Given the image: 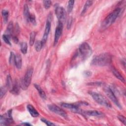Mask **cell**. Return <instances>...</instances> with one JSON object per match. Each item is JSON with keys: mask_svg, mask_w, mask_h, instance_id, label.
I'll list each match as a JSON object with an SVG mask.
<instances>
[{"mask_svg": "<svg viewBox=\"0 0 126 126\" xmlns=\"http://www.w3.org/2000/svg\"><path fill=\"white\" fill-rule=\"evenodd\" d=\"M111 62L112 56L109 53H104L94 57L91 62V64L103 66L110 64Z\"/></svg>", "mask_w": 126, "mask_h": 126, "instance_id": "6da1fadb", "label": "cell"}, {"mask_svg": "<svg viewBox=\"0 0 126 126\" xmlns=\"http://www.w3.org/2000/svg\"><path fill=\"white\" fill-rule=\"evenodd\" d=\"M92 53V49L89 44L84 42L80 45L78 51L75 55V58L79 57L82 61H85L91 56Z\"/></svg>", "mask_w": 126, "mask_h": 126, "instance_id": "7a4b0ae2", "label": "cell"}, {"mask_svg": "<svg viewBox=\"0 0 126 126\" xmlns=\"http://www.w3.org/2000/svg\"><path fill=\"white\" fill-rule=\"evenodd\" d=\"M120 12L121 9L120 8H117L111 13H110L101 23L100 29L102 30H103L108 28L110 26H111L118 17Z\"/></svg>", "mask_w": 126, "mask_h": 126, "instance_id": "3957f363", "label": "cell"}, {"mask_svg": "<svg viewBox=\"0 0 126 126\" xmlns=\"http://www.w3.org/2000/svg\"><path fill=\"white\" fill-rule=\"evenodd\" d=\"M90 95L92 96L93 99L98 104L107 107H111V105L109 101L101 94L96 92H90Z\"/></svg>", "mask_w": 126, "mask_h": 126, "instance_id": "277c9868", "label": "cell"}, {"mask_svg": "<svg viewBox=\"0 0 126 126\" xmlns=\"http://www.w3.org/2000/svg\"><path fill=\"white\" fill-rule=\"evenodd\" d=\"M32 73L33 69L32 68H30L27 70L24 79L22 80L20 83L21 87L23 89L26 90L30 85L32 80Z\"/></svg>", "mask_w": 126, "mask_h": 126, "instance_id": "5b68a950", "label": "cell"}, {"mask_svg": "<svg viewBox=\"0 0 126 126\" xmlns=\"http://www.w3.org/2000/svg\"><path fill=\"white\" fill-rule=\"evenodd\" d=\"M55 13L59 22L63 25L65 22L66 16V12L64 8L62 6L57 7L55 9Z\"/></svg>", "mask_w": 126, "mask_h": 126, "instance_id": "8992f818", "label": "cell"}, {"mask_svg": "<svg viewBox=\"0 0 126 126\" xmlns=\"http://www.w3.org/2000/svg\"><path fill=\"white\" fill-rule=\"evenodd\" d=\"M12 110H9L6 115H1L0 119V125L1 126H6L11 124L13 121L12 117Z\"/></svg>", "mask_w": 126, "mask_h": 126, "instance_id": "52a82bcc", "label": "cell"}, {"mask_svg": "<svg viewBox=\"0 0 126 126\" xmlns=\"http://www.w3.org/2000/svg\"><path fill=\"white\" fill-rule=\"evenodd\" d=\"M48 107L51 111L60 116H61L62 117H64L65 118H67V115L66 113L64 111H63L62 109L59 107L57 105H55L54 104H50L48 106Z\"/></svg>", "mask_w": 126, "mask_h": 126, "instance_id": "ba28073f", "label": "cell"}, {"mask_svg": "<svg viewBox=\"0 0 126 126\" xmlns=\"http://www.w3.org/2000/svg\"><path fill=\"white\" fill-rule=\"evenodd\" d=\"M62 106L64 108H67L70 110L73 113H78V114H82L83 113L82 110L77 106L74 104L72 103H62L61 104Z\"/></svg>", "mask_w": 126, "mask_h": 126, "instance_id": "9c48e42d", "label": "cell"}, {"mask_svg": "<svg viewBox=\"0 0 126 126\" xmlns=\"http://www.w3.org/2000/svg\"><path fill=\"white\" fill-rule=\"evenodd\" d=\"M105 92L107 96L119 107L121 108V105L119 103L118 100H117L115 95L114 94L113 91L111 88L109 87H107L105 89Z\"/></svg>", "mask_w": 126, "mask_h": 126, "instance_id": "30bf717a", "label": "cell"}, {"mask_svg": "<svg viewBox=\"0 0 126 126\" xmlns=\"http://www.w3.org/2000/svg\"><path fill=\"white\" fill-rule=\"evenodd\" d=\"M63 27V25L62 23L59 22L58 25L57 26L55 30L54 40V45H56L59 41V39L62 33Z\"/></svg>", "mask_w": 126, "mask_h": 126, "instance_id": "8fae6325", "label": "cell"}, {"mask_svg": "<svg viewBox=\"0 0 126 126\" xmlns=\"http://www.w3.org/2000/svg\"><path fill=\"white\" fill-rule=\"evenodd\" d=\"M50 28H51V22L50 19H48L46 22V26H45V31H44V34L43 35L42 40H41V42L42 43L43 45H44L45 44V43H46L47 38H48V34L49 33L50 31Z\"/></svg>", "mask_w": 126, "mask_h": 126, "instance_id": "7c38bea8", "label": "cell"}, {"mask_svg": "<svg viewBox=\"0 0 126 126\" xmlns=\"http://www.w3.org/2000/svg\"><path fill=\"white\" fill-rule=\"evenodd\" d=\"M82 114L85 115L87 116H96V117H100L102 116L103 114L99 111L96 110H89L86 111H83Z\"/></svg>", "mask_w": 126, "mask_h": 126, "instance_id": "4fadbf2b", "label": "cell"}, {"mask_svg": "<svg viewBox=\"0 0 126 126\" xmlns=\"http://www.w3.org/2000/svg\"><path fill=\"white\" fill-rule=\"evenodd\" d=\"M27 109L29 113H30L31 115L33 117H37L39 116V113L38 112L36 111V110L34 108V107L31 105L29 104L27 106Z\"/></svg>", "mask_w": 126, "mask_h": 126, "instance_id": "5bb4252c", "label": "cell"}, {"mask_svg": "<svg viewBox=\"0 0 126 126\" xmlns=\"http://www.w3.org/2000/svg\"><path fill=\"white\" fill-rule=\"evenodd\" d=\"M14 63L18 69H20L21 68L22 65V57L20 54H17L15 55Z\"/></svg>", "mask_w": 126, "mask_h": 126, "instance_id": "9a60e30c", "label": "cell"}, {"mask_svg": "<svg viewBox=\"0 0 126 126\" xmlns=\"http://www.w3.org/2000/svg\"><path fill=\"white\" fill-rule=\"evenodd\" d=\"M23 15L25 19L27 22H30V18L31 16V14L30 12L29 8L28 5L27 4H25L24 6V10H23Z\"/></svg>", "mask_w": 126, "mask_h": 126, "instance_id": "2e32d148", "label": "cell"}, {"mask_svg": "<svg viewBox=\"0 0 126 126\" xmlns=\"http://www.w3.org/2000/svg\"><path fill=\"white\" fill-rule=\"evenodd\" d=\"M34 87L36 88V89L37 90V92L40 96V97L43 99H46V95L44 92V91L42 89V88L38 85L37 84H34Z\"/></svg>", "mask_w": 126, "mask_h": 126, "instance_id": "e0dca14e", "label": "cell"}, {"mask_svg": "<svg viewBox=\"0 0 126 126\" xmlns=\"http://www.w3.org/2000/svg\"><path fill=\"white\" fill-rule=\"evenodd\" d=\"M112 72L113 74L116 76V77L117 78H118L119 80H120L121 81L123 82V83L125 82V79L124 78V77L122 76V75L120 74V73L115 68H113L112 69Z\"/></svg>", "mask_w": 126, "mask_h": 126, "instance_id": "ac0fdd59", "label": "cell"}, {"mask_svg": "<svg viewBox=\"0 0 126 126\" xmlns=\"http://www.w3.org/2000/svg\"><path fill=\"white\" fill-rule=\"evenodd\" d=\"M92 4H93V1H92V0H87L85 3V5H84V7L83 8V10L81 12V15H83L85 13V12L87 11V10L88 9L89 7L92 5Z\"/></svg>", "mask_w": 126, "mask_h": 126, "instance_id": "d6986e66", "label": "cell"}, {"mask_svg": "<svg viewBox=\"0 0 126 126\" xmlns=\"http://www.w3.org/2000/svg\"><path fill=\"white\" fill-rule=\"evenodd\" d=\"M10 93L14 94H18L19 93V87L18 84V83L16 82L13 85L12 88L10 90Z\"/></svg>", "mask_w": 126, "mask_h": 126, "instance_id": "ffe728a7", "label": "cell"}, {"mask_svg": "<svg viewBox=\"0 0 126 126\" xmlns=\"http://www.w3.org/2000/svg\"><path fill=\"white\" fill-rule=\"evenodd\" d=\"M13 31V22L11 21L8 23L6 30V35L10 36Z\"/></svg>", "mask_w": 126, "mask_h": 126, "instance_id": "44dd1931", "label": "cell"}, {"mask_svg": "<svg viewBox=\"0 0 126 126\" xmlns=\"http://www.w3.org/2000/svg\"><path fill=\"white\" fill-rule=\"evenodd\" d=\"M1 14L3 19L4 23H6L8 21V17H9V12L7 10L3 9L1 11Z\"/></svg>", "mask_w": 126, "mask_h": 126, "instance_id": "7402d4cb", "label": "cell"}, {"mask_svg": "<svg viewBox=\"0 0 126 126\" xmlns=\"http://www.w3.org/2000/svg\"><path fill=\"white\" fill-rule=\"evenodd\" d=\"M28 45L26 42H23L21 43V51L24 54H26L27 52Z\"/></svg>", "mask_w": 126, "mask_h": 126, "instance_id": "603a6c76", "label": "cell"}, {"mask_svg": "<svg viewBox=\"0 0 126 126\" xmlns=\"http://www.w3.org/2000/svg\"><path fill=\"white\" fill-rule=\"evenodd\" d=\"M36 33L34 32H32L30 33V45L31 46H32L33 45L35 41V37Z\"/></svg>", "mask_w": 126, "mask_h": 126, "instance_id": "cb8c5ba5", "label": "cell"}, {"mask_svg": "<svg viewBox=\"0 0 126 126\" xmlns=\"http://www.w3.org/2000/svg\"><path fill=\"white\" fill-rule=\"evenodd\" d=\"M43 46L41 41H36L35 43V49L36 51L37 52L40 51Z\"/></svg>", "mask_w": 126, "mask_h": 126, "instance_id": "d4e9b609", "label": "cell"}, {"mask_svg": "<svg viewBox=\"0 0 126 126\" xmlns=\"http://www.w3.org/2000/svg\"><path fill=\"white\" fill-rule=\"evenodd\" d=\"M74 0H69L68 2V5H67V12L68 13H70L72 11L73 6H74Z\"/></svg>", "mask_w": 126, "mask_h": 126, "instance_id": "484cf974", "label": "cell"}, {"mask_svg": "<svg viewBox=\"0 0 126 126\" xmlns=\"http://www.w3.org/2000/svg\"><path fill=\"white\" fill-rule=\"evenodd\" d=\"M9 38H10V36L7 35L6 34H3L2 35V39L3 40V41L7 44L11 45V43L10 42L9 40Z\"/></svg>", "mask_w": 126, "mask_h": 126, "instance_id": "4316f807", "label": "cell"}, {"mask_svg": "<svg viewBox=\"0 0 126 126\" xmlns=\"http://www.w3.org/2000/svg\"><path fill=\"white\" fill-rule=\"evenodd\" d=\"M6 86L8 88H12V81L11 79V77L9 75H8L7 76V79H6Z\"/></svg>", "mask_w": 126, "mask_h": 126, "instance_id": "83f0119b", "label": "cell"}, {"mask_svg": "<svg viewBox=\"0 0 126 126\" xmlns=\"http://www.w3.org/2000/svg\"><path fill=\"white\" fill-rule=\"evenodd\" d=\"M15 58V55H14V53L12 52H11L10 57H9V63L10 64H13V63H14Z\"/></svg>", "mask_w": 126, "mask_h": 126, "instance_id": "f1b7e54d", "label": "cell"}, {"mask_svg": "<svg viewBox=\"0 0 126 126\" xmlns=\"http://www.w3.org/2000/svg\"><path fill=\"white\" fill-rule=\"evenodd\" d=\"M43 4L46 9H48L51 5L52 2L50 0H44L43 1Z\"/></svg>", "mask_w": 126, "mask_h": 126, "instance_id": "f546056e", "label": "cell"}, {"mask_svg": "<svg viewBox=\"0 0 126 126\" xmlns=\"http://www.w3.org/2000/svg\"><path fill=\"white\" fill-rule=\"evenodd\" d=\"M30 22H31L33 25H36V20H35V17L34 15H31L30 18Z\"/></svg>", "mask_w": 126, "mask_h": 126, "instance_id": "4dcf8cb0", "label": "cell"}, {"mask_svg": "<svg viewBox=\"0 0 126 126\" xmlns=\"http://www.w3.org/2000/svg\"><path fill=\"white\" fill-rule=\"evenodd\" d=\"M41 120L42 122H43V123H44L45 124H46V125H47V126H54V125H55L54 124H53V123L50 122V121H48V120H46V119H45L42 118V119H41Z\"/></svg>", "mask_w": 126, "mask_h": 126, "instance_id": "1f68e13d", "label": "cell"}, {"mask_svg": "<svg viewBox=\"0 0 126 126\" xmlns=\"http://www.w3.org/2000/svg\"><path fill=\"white\" fill-rule=\"evenodd\" d=\"M6 92V89L5 87L0 88V97L2 98V96L5 94Z\"/></svg>", "mask_w": 126, "mask_h": 126, "instance_id": "d6a6232c", "label": "cell"}, {"mask_svg": "<svg viewBox=\"0 0 126 126\" xmlns=\"http://www.w3.org/2000/svg\"><path fill=\"white\" fill-rule=\"evenodd\" d=\"M118 118L124 125H126V118L125 117H124L123 116H122V115H119L118 116Z\"/></svg>", "mask_w": 126, "mask_h": 126, "instance_id": "836d02e7", "label": "cell"}, {"mask_svg": "<svg viewBox=\"0 0 126 126\" xmlns=\"http://www.w3.org/2000/svg\"><path fill=\"white\" fill-rule=\"evenodd\" d=\"M72 18L70 17L68 21H67V28L68 29H70L71 26V24H72Z\"/></svg>", "mask_w": 126, "mask_h": 126, "instance_id": "e575fe53", "label": "cell"}, {"mask_svg": "<svg viewBox=\"0 0 126 126\" xmlns=\"http://www.w3.org/2000/svg\"><path fill=\"white\" fill-rule=\"evenodd\" d=\"M84 74L85 76L88 77V76H90L92 75V72L89 71H85L84 72Z\"/></svg>", "mask_w": 126, "mask_h": 126, "instance_id": "d590c367", "label": "cell"}, {"mask_svg": "<svg viewBox=\"0 0 126 126\" xmlns=\"http://www.w3.org/2000/svg\"><path fill=\"white\" fill-rule=\"evenodd\" d=\"M13 40L16 43H18V38L16 36H14V37H13Z\"/></svg>", "mask_w": 126, "mask_h": 126, "instance_id": "8d00e7d4", "label": "cell"}, {"mask_svg": "<svg viewBox=\"0 0 126 126\" xmlns=\"http://www.w3.org/2000/svg\"><path fill=\"white\" fill-rule=\"evenodd\" d=\"M23 125H26V126H31V124H28V123H23Z\"/></svg>", "mask_w": 126, "mask_h": 126, "instance_id": "74e56055", "label": "cell"}]
</instances>
